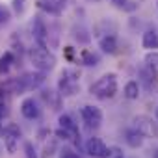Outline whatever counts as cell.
Listing matches in <instances>:
<instances>
[{"instance_id":"obj_1","label":"cell","mask_w":158,"mask_h":158,"mask_svg":"<svg viewBox=\"0 0 158 158\" xmlns=\"http://www.w3.org/2000/svg\"><path fill=\"white\" fill-rule=\"evenodd\" d=\"M89 93H91L95 99H101V101L112 99V97L117 93V76H115L114 73L102 74L99 80L89 88Z\"/></svg>"},{"instance_id":"obj_2","label":"cell","mask_w":158,"mask_h":158,"mask_svg":"<svg viewBox=\"0 0 158 158\" xmlns=\"http://www.w3.org/2000/svg\"><path fill=\"white\" fill-rule=\"evenodd\" d=\"M78 88H80V73L76 69H65L60 74L58 80V91L61 97H71L76 95Z\"/></svg>"},{"instance_id":"obj_3","label":"cell","mask_w":158,"mask_h":158,"mask_svg":"<svg viewBox=\"0 0 158 158\" xmlns=\"http://www.w3.org/2000/svg\"><path fill=\"white\" fill-rule=\"evenodd\" d=\"M30 61L34 63L35 69H39V71L45 73V71L54 69V65H56V56H54L47 47L37 45V47H34V48L30 50Z\"/></svg>"},{"instance_id":"obj_4","label":"cell","mask_w":158,"mask_h":158,"mask_svg":"<svg viewBox=\"0 0 158 158\" xmlns=\"http://www.w3.org/2000/svg\"><path fill=\"white\" fill-rule=\"evenodd\" d=\"M2 138H4V145L8 149L10 154H15L19 149V141H21V128L15 123H8L2 130Z\"/></svg>"},{"instance_id":"obj_5","label":"cell","mask_w":158,"mask_h":158,"mask_svg":"<svg viewBox=\"0 0 158 158\" xmlns=\"http://www.w3.org/2000/svg\"><path fill=\"white\" fill-rule=\"evenodd\" d=\"M132 127L143 138H158V125L149 115H136L132 119Z\"/></svg>"},{"instance_id":"obj_6","label":"cell","mask_w":158,"mask_h":158,"mask_svg":"<svg viewBox=\"0 0 158 158\" xmlns=\"http://www.w3.org/2000/svg\"><path fill=\"white\" fill-rule=\"evenodd\" d=\"M80 115H82L84 123L88 125V128H91V130H97L101 127V123H102V112L97 106H91V104L82 106Z\"/></svg>"},{"instance_id":"obj_7","label":"cell","mask_w":158,"mask_h":158,"mask_svg":"<svg viewBox=\"0 0 158 158\" xmlns=\"http://www.w3.org/2000/svg\"><path fill=\"white\" fill-rule=\"evenodd\" d=\"M86 152L93 158H110L112 149L99 138H89L86 141Z\"/></svg>"},{"instance_id":"obj_8","label":"cell","mask_w":158,"mask_h":158,"mask_svg":"<svg viewBox=\"0 0 158 158\" xmlns=\"http://www.w3.org/2000/svg\"><path fill=\"white\" fill-rule=\"evenodd\" d=\"M58 123H60V130H61V132H65L67 139H74V141L80 139V132H78V127H76V123L73 121V117H71V115H67V114L60 115Z\"/></svg>"},{"instance_id":"obj_9","label":"cell","mask_w":158,"mask_h":158,"mask_svg":"<svg viewBox=\"0 0 158 158\" xmlns=\"http://www.w3.org/2000/svg\"><path fill=\"white\" fill-rule=\"evenodd\" d=\"M39 104H37V101L35 99H32V97H28V99H24L23 101V104H21V114L26 117V119H37L39 117Z\"/></svg>"},{"instance_id":"obj_10","label":"cell","mask_w":158,"mask_h":158,"mask_svg":"<svg viewBox=\"0 0 158 158\" xmlns=\"http://www.w3.org/2000/svg\"><path fill=\"white\" fill-rule=\"evenodd\" d=\"M21 78H23V84H24L26 91L28 89H35V88H39V86L45 84V74H43V71L41 73H28V74H24Z\"/></svg>"},{"instance_id":"obj_11","label":"cell","mask_w":158,"mask_h":158,"mask_svg":"<svg viewBox=\"0 0 158 158\" xmlns=\"http://www.w3.org/2000/svg\"><path fill=\"white\" fill-rule=\"evenodd\" d=\"M32 34H34V39L37 41V45H41V47L47 45V26H45V23L39 17H35V21H34Z\"/></svg>"},{"instance_id":"obj_12","label":"cell","mask_w":158,"mask_h":158,"mask_svg":"<svg viewBox=\"0 0 158 158\" xmlns=\"http://www.w3.org/2000/svg\"><path fill=\"white\" fill-rule=\"evenodd\" d=\"M35 4H37L39 10H43L50 15H60V11H61V8L56 0H35Z\"/></svg>"},{"instance_id":"obj_13","label":"cell","mask_w":158,"mask_h":158,"mask_svg":"<svg viewBox=\"0 0 158 158\" xmlns=\"http://www.w3.org/2000/svg\"><path fill=\"white\" fill-rule=\"evenodd\" d=\"M101 48L106 54H115L117 52V39H115V35L110 34V35L101 37Z\"/></svg>"},{"instance_id":"obj_14","label":"cell","mask_w":158,"mask_h":158,"mask_svg":"<svg viewBox=\"0 0 158 158\" xmlns=\"http://www.w3.org/2000/svg\"><path fill=\"white\" fill-rule=\"evenodd\" d=\"M125 141H127L132 149H138V147L143 145V136H141L136 128H132V130H127V134H125Z\"/></svg>"},{"instance_id":"obj_15","label":"cell","mask_w":158,"mask_h":158,"mask_svg":"<svg viewBox=\"0 0 158 158\" xmlns=\"http://www.w3.org/2000/svg\"><path fill=\"white\" fill-rule=\"evenodd\" d=\"M141 45H143V48H149V50L158 48V34H156L154 30H147V32L143 34Z\"/></svg>"},{"instance_id":"obj_16","label":"cell","mask_w":158,"mask_h":158,"mask_svg":"<svg viewBox=\"0 0 158 158\" xmlns=\"http://www.w3.org/2000/svg\"><path fill=\"white\" fill-rule=\"evenodd\" d=\"M145 67L151 76H158V52H149L145 56Z\"/></svg>"},{"instance_id":"obj_17","label":"cell","mask_w":158,"mask_h":158,"mask_svg":"<svg viewBox=\"0 0 158 158\" xmlns=\"http://www.w3.org/2000/svg\"><path fill=\"white\" fill-rule=\"evenodd\" d=\"M123 93H125V97H127L128 101H136V99L139 97V84H138L136 80L127 82V86H125Z\"/></svg>"},{"instance_id":"obj_18","label":"cell","mask_w":158,"mask_h":158,"mask_svg":"<svg viewBox=\"0 0 158 158\" xmlns=\"http://www.w3.org/2000/svg\"><path fill=\"white\" fill-rule=\"evenodd\" d=\"M43 99H45L47 102H50V104L54 106V110H58V108H60V101H61L60 91H52V89H48V91H45V93H43Z\"/></svg>"},{"instance_id":"obj_19","label":"cell","mask_w":158,"mask_h":158,"mask_svg":"<svg viewBox=\"0 0 158 158\" xmlns=\"http://www.w3.org/2000/svg\"><path fill=\"white\" fill-rule=\"evenodd\" d=\"M110 2H112L115 8L123 10V11H134V10L138 8V4L132 2V0H110Z\"/></svg>"},{"instance_id":"obj_20","label":"cell","mask_w":158,"mask_h":158,"mask_svg":"<svg viewBox=\"0 0 158 158\" xmlns=\"http://www.w3.org/2000/svg\"><path fill=\"white\" fill-rule=\"evenodd\" d=\"M11 63H13V54L11 52H6L2 58H0V74H6L10 71Z\"/></svg>"},{"instance_id":"obj_21","label":"cell","mask_w":158,"mask_h":158,"mask_svg":"<svg viewBox=\"0 0 158 158\" xmlns=\"http://www.w3.org/2000/svg\"><path fill=\"white\" fill-rule=\"evenodd\" d=\"M82 60H84L86 65H97L99 63V56L93 54V52H89V50H84L82 52Z\"/></svg>"},{"instance_id":"obj_22","label":"cell","mask_w":158,"mask_h":158,"mask_svg":"<svg viewBox=\"0 0 158 158\" xmlns=\"http://www.w3.org/2000/svg\"><path fill=\"white\" fill-rule=\"evenodd\" d=\"M11 19V11L6 8V6H0V24H4Z\"/></svg>"},{"instance_id":"obj_23","label":"cell","mask_w":158,"mask_h":158,"mask_svg":"<svg viewBox=\"0 0 158 158\" xmlns=\"http://www.w3.org/2000/svg\"><path fill=\"white\" fill-rule=\"evenodd\" d=\"M24 149H26V156H28V158H37V156H35V149L32 147V143H26Z\"/></svg>"},{"instance_id":"obj_24","label":"cell","mask_w":158,"mask_h":158,"mask_svg":"<svg viewBox=\"0 0 158 158\" xmlns=\"http://www.w3.org/2000/svg\"><path fill=\"white\" fill-rule=\"evenodd\" d=\"M61 158H80L76 152H73V151H63L61 152Z\"/></svg>"},{"instance_id":"obj_25","label":"cell","mask_w":158,"mask_h":158,"mask_svg":"<svg viewBox=\"0 0 158 158\" xmlns=\"http://www.w3.org/2000/svg\"><path fill=\"white\" fill-rule=\"evenodd\" d=\"M152 158H158V149H156V151L152 152Z\"/></svg>"},{"instance_id":"obj_26","label":"cell","mask_w":158,"mask_h":158,"mask_svg":"<svg viewBox=\"0 0 158 158\" xmlns=\"http://www.w3.org/2000/svg\"><path fill=\"white\" fill-rule=\"evenodd\" d=\"M0 121H2V115H0ZM0 130H2V127H0Z\"/></svg>"},{"instance_id":"obj_27","label":"cell","mask_w":158,"mask_h":158,"mask_svg":"<svg viewBox=\"0 0 158 158\" xmlns=\"http://www.w3.org/2000/svg\"><path fill=\"white\" fill-rule=\"evenodd\" d=\"M156 119H158V110H156Z\"/></svg>"}]
</instances>
